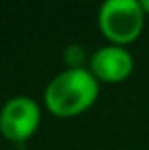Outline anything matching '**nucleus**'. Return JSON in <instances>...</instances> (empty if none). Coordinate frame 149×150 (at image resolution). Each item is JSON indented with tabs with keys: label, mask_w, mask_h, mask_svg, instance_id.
I'll return each instance as SVG.
<instances>
[{
	"label": "nucleus",
	"mask_w": 149,
	"mask_h": 150,
	"mask_svg": "<svg viewBox=\"0 0 149 150\" xmlns=\"http://www.w3.org/2000/svg\"><path fill=\"white\" fill-rule=\"evenodd\" d=\"M40 122V108L37 101L27 95L11 97L0 110V131L11 141H25L33 135Z\"/></svg>",
	"instance_id": "3"
},
{
	"label": "nucleus",
	"mask_w": 149,
	"mask_h": 150,
	"mask_svg": "<svg viewBox=\"0 0 149 150\" xmlns=\"http://www.w3.org/2000/svg\"><path fill=\"white\" fill-rule=\"evenodd\" d=\"M97 21L101 33L109 40L122 46L140 36L145 11L138 0H105L100 6Z\"/></svg>",
	"instance_id": "2"
},
{
	"label": "nucleus",
	"mask_w": 149,
	"mask_h": 150,
	"mask_svg": "<svg viewBox=\"0 0 149 150\" xmlns=\"http://www.w3.org/2000/svg\"><path fill=\"white\" fill-rule=\"evenodd\" d=\"M140 4H142V10L145 11V13H149V0H142Z\"/></svg>",
	"instance_id": "5"
},
{
	"label": "nucleus",
	"mask_w": 149,
	"mask_h": 150,
	"mask_svg": "<svg viewBox=\"0 0 149 150\" xmlns=\"http://www.w3.org/2000/svg\"><path fill=\"white\" fill-rule=\"evenodd\" d=\"M100 84L92 70L71 67L50 80L44 89V103L57 116H73L86 110L97 97Z\"/></svg>",
	"instance_id": "1"
},
{
	"label": "nucleus",
	"mask_w": 149,
	"mask_h": 150,
	"mask_svg": "<svg viewBox=\"0 0 149 150\" xmlns=\"http://www.w3.org/2000/svg\"><path fill=\"white\" fill-rule=\"evenodd\" d=\"M134 69V57L124 46L113 44L96 50L90 57V70L97 80L120 82L130 76Z\"/></svg>",
	"instance_id": "4"
}]
</instances>
